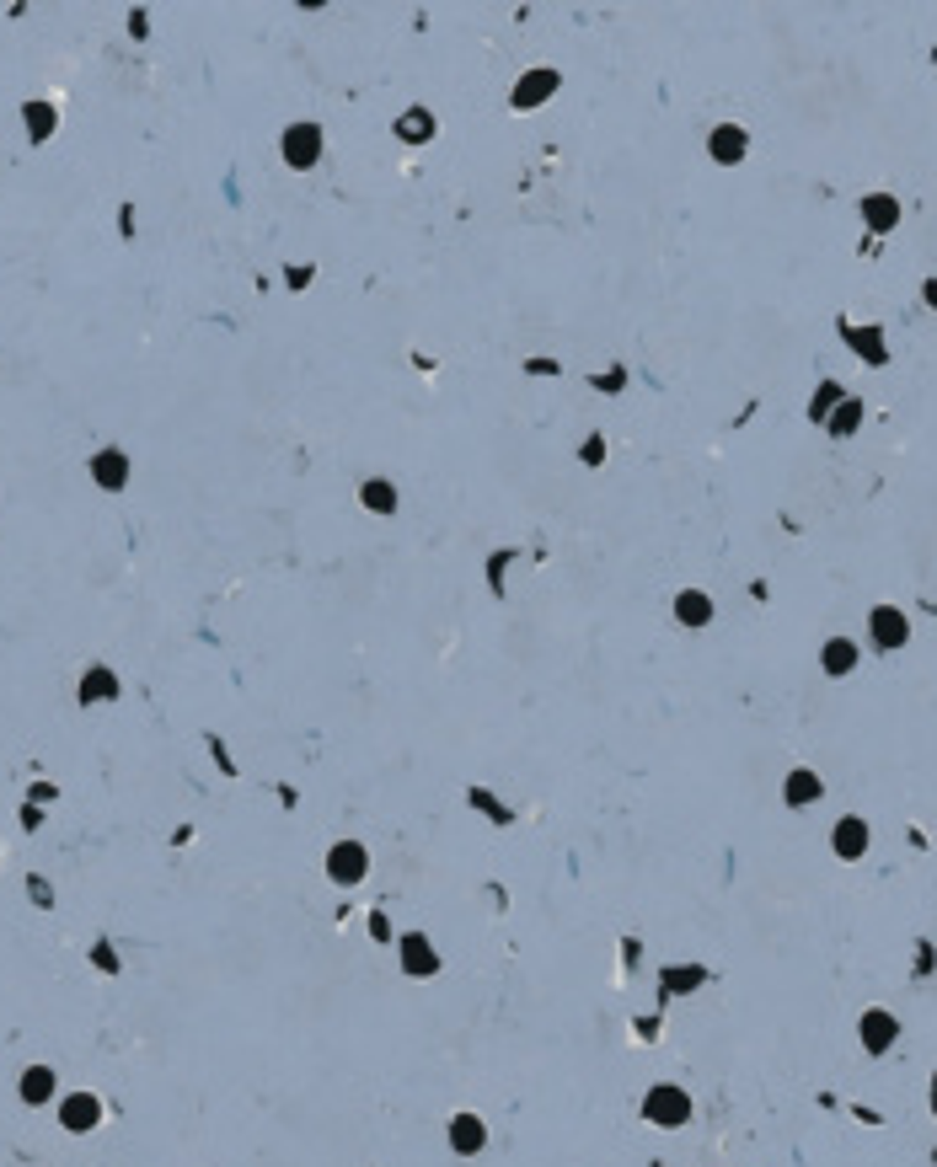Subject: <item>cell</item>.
<instances>
[{"label":"cell","mask_w":937,"mask_h":1167,"mask_svg":"<svg viewBox=\"0 0 937 1167\" xmlns=\"http://www.w3.org/2000/svg\"><path fill=\"white\" fill-rule=\"evenodd\" d=\"M648 1114H653L664 1130H675V1124L691 1114V1104H686V1093H675V1087H659V1093H648Z\"/></svg>","instance_id":"obj_2"},{"label":"cell","mask_w":937,"mask_h":1167,"mask_svg":"<svg viewBox=\"0 0 937 1167\" xmlns=\"http://www.w3.org/2000/svg\"><path fill=\"white\" fill-rule=\"evenodd\" d=\"M22 1093H27V1104H43V1098L54 1093V1076H49V1071H27V1087H22Z\"/></svg>","instance_id":"obj_16"},{"label":"cell","mask_w":937,"mask_h":1167,"mask_svg":"<svg viewBox=\"0 0 937 1167\" xmlns=\"http://www.w3.org/2000/svg\"><path fill=\"white\" fill-rule=\"evenodd\" d=\"M868 627H874V642H879V648H900V642H905V632H911V627H905V616H900L894 605H879Z\"/></svg>","instance_id":"obj_3"},{"label":"cell","mask_w":937,"mask_h":1167,"mask_svg":"<svg viewBox=\"0 0 937 1167\" xmlns=\"http://www.w3.org/2000/svg\"><path fill=\"white\" fill-rule=\"evenodd\" d=\"M429 948H423V937H408V969H429L434 959H423Z\"/></svg>","instance_id":"obj_21"},{"label":"cell","mask_w":937,"mask_h":1167,"mask_svg":"<svg viewBox=\"0 0 937 1167\" xmlns=\"http://www.w3.org/2000/svg\"><path fill=\"white\" fill-rule=\"evenodd\" d=\"M927 300H932V305H937V279H932V285H927Z\"/></svg>","instance_id":"obj_22"},{"label":"cell","mask_w":937,"mask_h":1167,"mask_svg":"<svg viewBox=\"0 0 937 1167\" xmlns=\"http://www.w3.org/2000/svg\"><path fill=\"white\" fill-rule=\"evenodd\" d=\"M285 156H290V167H311L322 156V129L316 123H295L290 134H285Z\"/></svg>","instance_id":"obj_1"},{"label":"cell","mask_w":937,"mask_h":1167,"mask_svg":"<svg viewBox=\"0 0 937 1167\" xmlns=\"http://www.w3.org/2000/svg\"><path fill=\"white\" fill-rule=\"evenodd\" d=\"M820 798V776L815 771H793L787 776V804H815Z\"/></svg>","instance_id":"obj_10"},{"label":"cell","mask_w":937,"mask_h":1167,"mask_svg":"<svg viewBox=\"0 0 937 1167\" xmlns=\"http://www.w3.org/2000/svg\"><path fill=\"white\" fill-rule=\"evenodd\" d=\"M852 664H857V648H852V642H846V638L825 642V670H830V675H846Z\"/></svg>","instance_id":"obj_11"},{"label":"cell","mask_w":937,"mask_h":1167,"mask_svg":"<svg viewBox=\"0 0 937 1167\" xmlns=\"http://www.w3.org/2000/svg\"><path fill=\"white\" fill-rule=\"evenodd\" d=\"M364 504H370V509H391V504H397V493H386L381 482H370V487H364Z\"/></svg>","instance_id":"obj_19"},{"label":"cell","mask_w":937,"mask_h":1167,"mask_svg":"<svg viewBox=\"0 0 937 1167\" xmlns=\"http://www.w3.org/2000/svg\"><path fill=\"white\" fill-rule=\"evenodd\" d=\"M846 338H852V349L863 353L868 364H884V333H874V327H846Z\"/></svg>","instance_id":"obj_9"},{"label":"cell","mask_w":937,"mask_h":1167,"mask_svg":"<svg viewBox=\"0 0 937 1167\" xmlns=\"http://www.w3.org/2000/svg\"><path fill=\"white\" fill-rule=\"evenodd\" d=\"M863 220H868L874 231H894L900 204H894V198H884V193H874V198H863Z\"/></svg>","instance_id":"obj_6"},{"label":"cell","mask_w":937,"mask_h":1167,"mask_svg":"<svg viewBox=\"0 0 937 1167\" xmlns=\"http://www.w3.org/2000/svg\"><path fill=\"white\" fill-rule=\"evenodd\" d=\"M830 841H836V852H841V857H863V846H868V825H863V819H841Z\"/></svg>","instance_id":"obj_5"},{"label":"cell","mask_w":937,"mask_h":1167,"mask_svg":"<svg viewBox=\"0 0 937 1167\" xmlns=\"http://www.w3.org/2000/svg\"><path fill=\"white\" fill-rule=\"evenodd\" d=\"M894 1034H900V1023H894L889 1012H868V1018H863V1045H868L874 1055L889 1050V1045H894Z\"/></svg>","instance_id":"obj_4"},{"label":"cell","mask_w":937,"mask_h":1167,"mask_svg":"<svg viewBox=\"0 0 937 1167\" xmlns=\"http://www.w3.org/2000/svg\"><path fill=\"white\" fill-rule=\"evenodd\" d=\"M932 1114H937V1076H932Z\"/></svg>","instance_id":"obj_23"},{"label":"cell","mask_w":937,"mask_h":1167,"mask_svg":"<svg viewBox=\"0 0 937 1167\" xmlns=\"http://www.w3.org/2000/svg\"><path fill=\"white\" fill-rule=\"evenodd\" d=\"M675 616L691 622V627H702L707 616H712V600H707V594H681V600H675Z\"/></svg>","instance_id":"obj_12"},{"label":"cell","mask_w":937,"mask_h":1167,"mask_svg":"<svg viewBox=\"0 0 937 1167\" xmlns=\"http://www.w3.org/2000/svg\"><path fill=\"white\" fill-rule=\"evenodd\" d=\"M97 477H102V487H123V477H129V467H123V456L118 450H108V456H97Z\"/></svg>","instance_id":"obj_14"},{"label":"cell","mask_w":937,"mask_h":1167,"mask_svg":"<svg viewBox=\"0 0 937 1167\" xmlns=\"http://www.w3.org/2000/svg\"><path fill=\"white\" fill-rule=\"evenodd\" d=\"M27 129H33V134L43 140V134L54 129V108H43V102H33V108H27Z\"/></svg>","instance_id":"obj_17"},{"label":"cell","mask_w":937,"mask_h":1167,"mask_svg":"<svg viewBox=\"0 0 937 1167\" xmlns=\"http://www.w3.org/2000/svg\"><path fill=\"white\" fill-rule=\"evenodd\" d=\"M333 878H338V883L364 878V852H359V846H338V852H333Z\"/></svg>","instance_id":"obj_8"},{"label":"cell","mask_w":937,"mask_h":1167,"mask_svg":"<svg viewBox=\"0 0 937 1167\" xmlns=\"http://www.w3.org/2000/svg\"><path fill=\"white\" fill-rule=\"evenodd\" d=\"M830 402H841V386H836V381H825V386H820V397H815V418H825Z\"/></svg>","instance_id":"obj_20"},{"label":"cell","mask_w":937,"mask_h":1167,"mask_svg":"<svg viewBox=\"0 0 937 1167\" xmlns=\"http://www.w3.org/2000/svg\"><path fill=\"white\" fill-rule=\"evenodd\" d=\"M857 418H863V408H857V402H841V412L830 418V429H836V434H852V429H857Z\"/></svg>","instance_id":"obj_18"},{"label":"cell","mask_w":937,"mask_h":1167,"mask_svg":"<svg viewBox=\"0 0 937 1167\" xmlns=\"http://www.w3.org/2000/svg\"><path fill=\"white\" fill-rule=\"evenodd\" d=\"M477 1146H482V1119L461 1114L456 1119V1152H477Z\"/></svg>","instance_id":"obj_15"},{"label":"cell","mask_w":937,"mask_h":1167,"mask_svg":"<svg viewBox=\"0 0 937 1167\" xmlns=\"http://www.w3.org/2000/svg\"><path fill=\"white\" fill-rule=\"evenodd\" d=\"M712 156H718V161H739V156H745V129L723 123V129L712 134Z\"/></svg>","instance_id":"obj_7"},{"label":"cell","mask_w":937,"mask_h":1167,"mask_svg":"<svg viewBox=\"0 0 937 1167\" xmlns=\"http://www.w3.org/2000/svg\"><path fill=\"white\" fill-rule=\"evenodd\" d=\"M64 1124L70 1130H92L97 1124V1098H70L64 1104Z\"/></svg>","instance_id":"obj_13"}]
</instances>
